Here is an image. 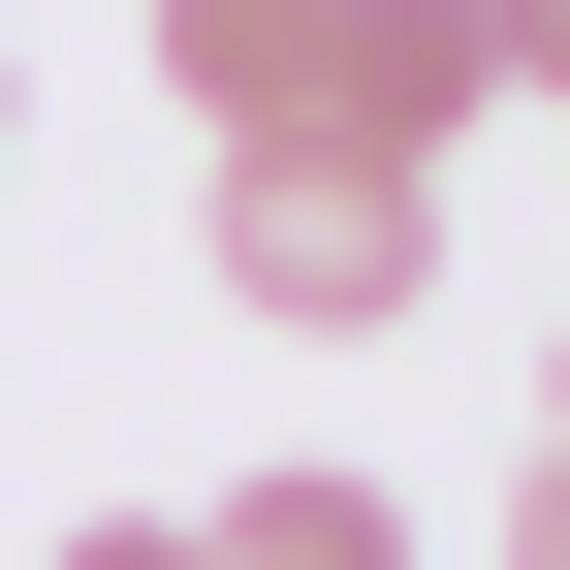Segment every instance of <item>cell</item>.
Returning a JSON list of instances; mask_svg holds the SVG:
<instances>
[{
  "mask_svg": "<svg viewBox=\"0 0 570 570\" xmlns=\"http://www.w3.org/2000/svg\"><path fill=\"white\" fill-rule=\"evenodd\" d=\"M223 317H254V348L444 317V190H412V159H285V127H223Z\"/></svg>",
  "mask_w": 570,
  "mask_h": 570,
  "instance_id": "1",
  "label": "cell"
},
{
  "mask_svg": "<svg viewBox=\"0 0 570 570\" xmlns=\"http://www.w3.org/2000/svg\"><path fill=\"white\" fill-rule=\"evenodd\" d=\"M254 127H285V159H412V190H444L475 127H508V63H475V0H317Z\"/></svg>",
  "mask_w": 570,
  "mask_h": 570,
  "instance_id": "2",
  "label": "cell"
},
{
  "mask_svg": "<svg viewBox=\"0 0 570 570\" xmlns=\"http://www.w3.org/2000/svg\"><path fill=\"white\" fill-rule=\"evenodd\" d=\"M190 570H444V539H412V475H223Z\"/></svg>",
  "mask_w": 570,
  "mask_h": 570,
  "instance_id": "3",
  "label": "cell"
},
{
  "mask_svg": "<svg viewBox=\"0 0 570 570\" xmlns=\"http://www.w3.org/2000/svg\"><path fill=\"white\" fill-rule=\"evenodd\" d=\"M285 32H317V0H159V96H190V127H254V96H285Z\"/></svg>",
  "mask_w": 570,
  "mask_h": 570,
  "instance_id": "4",
  "label": "cell"
},
{
  "mask_svg": "<svg viewBox=\"0 0 570 570\" xmlns=\"http://www.w3.org/2000/svg\"><path fill=\"white\" fill-rule=\"evenodd\" d=\"M475 63H508V96H570V0H475Z\"/></svg>",
  "mask_w": 570,
  "mask_h": 570,
  "instance_id": "5",
  "label": "cell"
},
{
  "mask_svg": "<svg viewBox=\"0 0 570 570\" xmlns=\"http://www.w3.org/2000/svg\"><path fill=\"white\" fill-rule=\"evenodd\" d=\"M32 570H190V508H96V539H32Z\"/></svg>",
  "mask_w": 570,
  "mask_h": 570,
  "instance_id": "6",
  "label": "cell"
},
{
  "mask_svg": "<svg viewBox=\"0 0 570 570\" xmlns=\"http://www.w3.org/2000/svg\"><path fill=\"white\" fill-rule=\"evenodd\" d=\"M539 475H570V317H539Z\"/></svg>",
  "mask_w": 570,
  "mask_h": 570,
  "instance_id": "7",
  "label": "cell"
},
{
  "mask_svg": "<svg viewBox=\"0 0 570 570\" xmlns=\"http://www.w3.org/2000/svg\"><path fill=\"white\" fill-rule=\"evenodd\" d=\"M508 570H570V475H539V508H508Z\"/></svg>",
  "mask_w": 570,
  "mask_h": 570,
  "instance_id": "8",
  "label": "cell"
},
{
  "mask_svg": "<svg viewBox=\"0 0 570 570\" xmlns=\"http://www.w3.org/2000/svg\"><path fill=\"white\" fill-rule=\"evenodd\" d=\"M0 127H32V63H0Z\"/></svg>",
  "mask_w": 570,
  "mask_h": 570,
  "instance_id": "9",
  "label": "cell"
}]
</instances>
